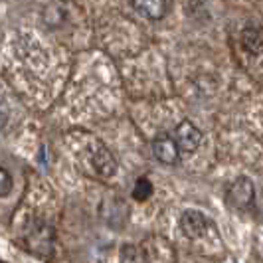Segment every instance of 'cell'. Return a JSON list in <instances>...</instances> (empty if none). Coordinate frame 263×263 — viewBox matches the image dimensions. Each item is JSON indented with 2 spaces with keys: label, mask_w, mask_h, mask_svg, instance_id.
I'll return each instance as SVG.
<instances>
[{
  "label": "cell",
  "mask_w": 263,
  "mask_h": 263,
  "mask_svg": "<svg viewBox=\"0 0 263 263\" xmlns=\"http://www.w3.org/2000/svg\"><path fill=\"white\" fill-rule=\"evenodd\" d=\"M133 6L151 20H160L166 14V0H133Z\"/></svg>",
  "instance_id": "ba28073f"
},
{
  "label": "cell",
  "mask_w": 263,
  "mask_h": 263,
  "mask_svg": "<svg viewBox=\"0 0 263 263\" xmlns=\"http://www.w3.org/2000/svg\"><path fill=\"white\" fill-rule=\"evenodd\" d=\"M153 153H155L157 160H160L162 164H168V166L180 160V148L176 145V141L168 135H158L153 141Z\"/></svg>",
  "instance_id": "277c9868"
},
{
  "label": "cell",
  "mask_w": 263,
  "mask_h": 263,
  "mask_svg": "<svg viewBox=\"0 0 263 263\" xmlns=\"http://www.w3.org/2000/svg\"><path fill=\"white\" fill-rule=\"evenodd\" d=\"M26 246L34 255L50 257L53 250V230L42 222H34L28 228Z\"/></svg>",
  "instance_id": "7a4b0ae2"
},
{
  "label": "cell",
  "mask_w": 263,
  "mask_h": 263,
  "mask_svg": "<svg viewBox=\"0 0 263 263\" xmlns=\"http://www.w3.org/2000/svg\"><path fill=\"white\" fill-rule=\"evenodd\" d=\"M119 263H146L145 251L137 246H125L121 250V261Z\"/></svg>",
  "instance_id": "9c48e42d"
},
{
  "label": "cell",
  "mask_w": 263,
  "mask_h": 263,
  "mask_svg": "<svg viewBox=\"0 0 263 263\" xmlns=\"http://www.w3.org/2000/svg\"><path fill=\"white\" fill-rule=\"evenodd\" d=\"M226 200L232 208L237 210H248L253 206L255 200V188L248 176H237L236 180H232L226 188Z\"/></svg>",
  "instance_id": "6da1fadb"
},
{
  "label": "cell",
  "mask_w": 263,
  "mask_h": 263,
  "mask_svg": "<svg viewBox=\"0 0 263 263\" xmlns=\"http://www.w3.org/2000/svg\"><path fill=\"white\" fill-rule=\"evenodd\" d=\"M174 141H176V145L180 148V153L192 155V153H196L200 143H202V133H200V129H198L192 121L186 119V121H182V123L176 127V131H174Z\"/></svg>",
  "instance_id": "3957f363"
},
{
  "label": "cell",
  "mask_w": 263,
  "mask_h": 263,
  "mask_svg": "<svg viewBox=\"0 0 263 263\" xmlns=\"http://www.w3.org/2000/svg\"><path fill=\"white\" fill-rule=\"evenodd\" d=\"M153 196V184H151V180L148 178H139L137 182H135V188H133V198L135 200H139V202H145L148 198Z\"/></svg>",
  "instance_id": "30bf717a"
},
{
  "label": "cell",
  "mask_w": 263,
  "mask_h": 263,
  "mask_svg": "<svg viewBox=\"0 0 263 263\" xmlns=\"http://www.w3.org/2000/svg\"><path fill=\"white\" fill-rule=\"evenodd\" d=\"M93 166L101 176H113L117 171V162L105 146H97V151H93Z\"/></svg>",
  "instance_id": "52a82bcc"
},
{
  "label": "cell",
  "mask_w": 263,
  "mask_h": 263,
  "mask_svg": "<svg viewBox=\"0 0 263 263\" xmlns=\"http://www.w3.org/2000/svg\"><path fill=\"white\" fill-rule=\"evenodd\" d=\"M206 226L208 222H206L204 214H200L198 210H186L180 216V228H182L184 236L188 237H202L206 232Z\"/></svg>",
  "instance_id": "5b68a950"
},
{
  "label": "cell",
  "mask_w": 263,
  "mask_h": 263,
  "mask_svg": "<svg viewBox=\"0 0 263 263\" xmlns=\"http://www.w3.org/2000/svg\"><path fill=\"white\" fill-rule=\"evenodd\" d=\"M10 190H12V176H10V172L2 166L0 168V196L6 198L10 194Z\"/></svg>",
  "instance_id": "8fae6325"
},
{
  "label": "cell",
  "mask_w": 263,
  "mask_h": 263,
  "mask_svg": "<svg viewBox=\"0 0 263 263\" xmlns=\"http://www.w3.org/2000/svg\"><path fill=\"white\" fill-rule=\"evenodd\" d=\"M241 46L253 55L263 53V28L257 24H248L241 32Z\"/></svg>",
  "instance_id": "8992f818"
}]
</instances>
